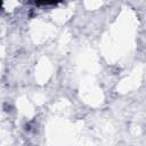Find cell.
Masks as SVG:
<instances>
[{
  "mask_svg": "<svg viewBox=\"0 0 146 146\" xmlns=\"http://www.w3.org/2000/svg\"><path fill=\"white\" fill-rule=\"evenodd\" d=\"M0 7H1V2H0Z\"/></svg>",
  "mask_w": 146,
  "mask_h": 146,
  "instance_id": "cell-1",
  "label": "cell"
}]
</instances>
